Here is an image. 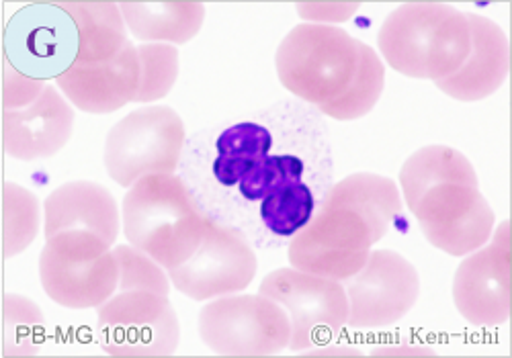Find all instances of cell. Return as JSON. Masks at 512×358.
<instances>
[{
    "mask_svg": "<svg viewBox=\"0 0 512 358\" xmlns=\"http://www.w3.org/2000/svg\"><path fill=\"white\" fill-rule=\"evenodd\" d=\"M3 50L5 62L19 74L52 82L78 62V25L60 3L27 5L7 21Z\"/></svg>",
    "mask_w": 512,
    "mask_h": 358,
    "instance_id": "cell-8",
    "label": "cell"
},
{
    "mask_svg": "<svg viewBox=\"0 0 512 358\" xmlns=\"http://www.w3.org/2000/svg\"><path fill=\"white\" fill-rule=\"evenodd\" d=\"M185 123L164 105L125 115L105 140L103 162L119 187L130 189L152 174H175L185 150Z\"/></svg>",
    "mask_w": 512,
    "mask_h": 358,
    "instance_id": "cell-6",
    "label": "cell"
},
{
    "mask_svg": "<svg viewBox=\"0 0 512 358\" xmlns=\"http://www.w3.org/2000/svg\"><path fill=\"white\" fill-rule=\"evenodd\" d=\"M39 279L48 297L68 309L101 307L119 287L111 246L93 232H62L39 254Z\"/></svg>",
    "mask_w": 512,
    "mask_h": 358,
    "instance_id": "cell-5",
    "label": "cell"
},
{
    "mask_svg": "<svg viewBox=\"0 0 512 358\" xmlns=\"http://www.w3.org/2000/svg\"><path fill=\"white\" fill-rule=\"evenodd\" d=\"M5 150L11 158L33 162L56 156L72 138L74 111L58 93L46 84L33 103L9 109L3 115Z\"/></svg>",
    "mask_w": 512,
    "mask_h": 358,
    "instance_id": "cell-17",
    "label": "cell"
},
{
    "mask_svg": "<svg viewBox=\"0 0 512 358\" xmlns=\"http://www.w3.org/2000/svg\"><path fill=\"white\" fill-rule=\"evenodd\" d=\"M99 309V340L119 358H158L175 354L181 342L177 311L166 295L119 291Z\"/></svg>",
    "mask_w": 512,
    "mask_h": 358,
    "instance_id": "cell-9",
    "label": "cell"
},
{
    "mask_svg": "<svg viewBox=\"0 0 512 358\" xmlns=\"http://www.w3.org/2000/svg\"><path fill=\"white\" fill-rule=\"evenodd\" d=\"M125 27L146 43H187L203 27L201 3H121Z\"/></svg>",
    "mask_w": 512,
    "mask_h": 358,
    "instance_id": "cell-21",
    "label": "cell"
},
{
    "mask_svg": "<svg viewBox=\"0 0 512 358\" xmlns=\"http://www.w3.org/2000/svg\"><path fill=\"white\" fill-rule=\"evenodd\" d=\"M80 33L78 62L95 64L115 58L127 41L125 21L115 3H60Z\"/></svg>",
    "mask_w": 512,
    "mask_h": 358,
    "instance_id": "cell-23",
    "label": "cell"
},
{
    "mask_svg": "<svg viewBox=\"0 0 512 358\" xmlns=\"http://www.w3.org/2000/svg\"><path fill=\"white\" fill-rule=\"evenodd\" d=\"M181 178L209 219L252 244H279L308 226L330 189L326 129L314 111L285 103L199 131L185 142Z\"/></svg>",
    "mask_w": 512,
    "mask_h": 358,
    "instance_id": "cell-1",
    "label": "cell"
},
{
    "mask_svg": "<svg viewBox=\"0 0 512 358\" xmlns=\"http://www.w3.org/2000/svg\"><path fill=\"white\" fill-rule=\"evenodd\" d=\"M46 338L41 307L17 293L5 295V356H33Z\"/></svg>",
    "mask_w": 512,
    "mask_h": 358,
    "instance_id": "cell-25",
    "label": "cell"
},
{
    "mask_svg": "<svg viewBox=\"0 0 512 358\" xmlns=\"http://www.w3.org/2000/svg\"><path fill=\"white\" fill-rule=\"evenodd\" d=\"M402 195L388 176L357 172L332 185L320 203V211L347 209L359 215L371 234L373 244L388 234L402 213Z\"/></svg>",
    "mask_w": 512,
    "mask_h": 358,
    "instance_id": "cell-20",
    "label": "cell"
},
{
    "mask_svg": "<svg viewBox=\"0 0 512 358\" xmlns=\"http://www.w3.org/2000/svg\"><path fill=\"white\" fill-rule=\"evenodd\" d=\"M199 336L220 356L259 358L289 348L291 324L285 309L261 293L226 295L201 309Z\"/></svg>",
    "mask_w": 512,
    "mask_h": 358,
    "instance_id": "cell-7",
    "label": "cell"
},
{
    "mask_svg": "<svg viewBox=\"0 0 512 358\" xmlns=\"http://www.w3.org/2000/svg\"><path fill=\"white\" fill-rule=\"evenodd\" d=\"M64 97L84 113L107 115L134 103L140 88L138 48L127 41L123 50L107 60L84 64L76 62L72 70L56 80Z\"/></svg>",
    "mask_w": 512,
    "mask_h": 358,
    "instance_id": "cell-16",
    "label": "cell"
},
{
    "mask_svg": "<svg viewBox=\"0 0 512 358\" xmlns=\"http://www.w3.org/2000/svg\"><path fill=\"white\" fill-rule=\"evenodd\" d=\"M46 240L62 232H93L109 246L119 236V207L103 185L72 181L58 187L44 203Z\"/></svg>",
    "mask_w": 512,
    "mask_h": 358,
    "instance_id": "cell-19",
    "label": "cell"
},
{
    "mask_svg": "<svg viewBox=\"0 0 512 358\" xmlns=\"http://www.w3.org/2000/svg\"><path fill=\"white\" fill-rule=\"evenodd\" d=\"M365 221L347 209L318 211L289 242V262L302 273L347 281L365 266L371 254Z\"/></svg>",
    "mask_w": 512,
    "mask_h": 358,
    "instance_id": "cell-13",
    "label": "cell"
},
{
    "mask_svg": "<svg viewBox=\"0 0 512 358\" xmlns=\"http://www.w3.org/2000/svg\"><path fill=\"white\" fill-rule=\"evenodd\" d=\"M472 48L461 68L435 82L439 91L461 103H476L494 95L504 84L510 66L506 33L488 17L467 13Z\"/></svg>",
    "mask_w": 512,
    "mask_h": 358,
    "instance_id": "cell-18",
    "label": "cell"
},
{
    "mask_svg": "<svg viewBox=\"0 0 512 358\" xmlns=\"http://www.w3.org/2000/svg\"><path fill=\"white\" fill-rule=\"evenodd\" d=\"M37 232V197L15 183H5V256L11 258L27 250L37 238Z\"/></svg>",
    "mask_w": 512,
    "mask_h": 358,
    "instance_id": "cell-27",
    "label": "cell"
},
{
    "mask_svg": "<svg viewBox=\"0 0 512 358\" xmlns=\"http://www.w3.org/2000/svg\"><path fill=\"white\" fill-rule=\"evenodd\" d=\"M259 260L252 244L232 228L207 217L199 248L183 264L168 268L170 283L193 301L236 295L250 287Z\"/></svg>",
    "mask_w": 512,
    "mask_h": 358,
    "instance_id": "cell-11",
    "label": "cell"
},
{
    "mask_svg": "<svg viewBox=\"0 0 512 358\" xmlns=\"http://www.w3.org/2000/svg\"><path fill=\"white\" fill-rule=\"evenodd\" d=\"M383 84H386V66L377 52L361 41V60L349 88L338 99L320 105L318 111L336 121L361 119L381 99Z\"/></svg>",
    "mask_w": 512,
    "mask_h": 358,
    "instance_id": "cell-24",
    "label": "cell"
},
{
    "mask_svg": "<svg viewBox=\"0 0 512 358\" xmlns=\"http://www.w3.org/2000/svg\"><path fill=\"white\" fill-rule=\"evenodd\" d=\"M113 254L119 266V291H152L168 297L170 277L152 256L132 244L115 246Z\"/></svg>",
    "mask_w": 512,
    "mask_h": 358,
    "instance_id": "cell-28",
    "label": "cell"
},
{
    "mask_svg": "<svg viewBox=\"0 0 512 358\" xmlns=\"http://www.w3.org/2000/svg\"><path fill=\"white\" fill-rule=\"evenodd\" d=\"M447 181H461L478 185V174L461 152L449 146H426L414 152L400 170L402 197L408 209L435 185Z\"/></svg>",
    "mask_w": 512,
    "mask_h": 358,
    "instance_id": "cell-22",
    "label": "cell"
},
{
    "mask_svg": "<svg viewBox=\"0 0 512 358\" xmlns=\"http://www.w3.org/2000/svg\"><path fill=\"white\" fill-rule=\"evenodd\" d=\"M457 311L472 326H502L510 316V236L508 221L496 230L494 242L467 254L453 279Z\"/></svg>",
    "mask_w": 512,
    "mask_h": 358,
    "instance_id": "cell-15",
    "label": "cell"
},
{
    "mask_svg": "<svg viewBox=\"0 0 512 358\" xmlns=\"http://www.w3.org/2000/svg\"><path fill=\"white\" fill-rule=\"evenodd\" d=\"M46 82H39L33 78H27L13 70L5 62V82H3V107L5 111L9 109H19L29 103H33L41 93H44Z\"/></svg>",
    "mask_w": 512,
    "mask_h": 358,
    "instance_id": "cell-29",
    "label": "cell"
},
{
    "mask_svg": "<svg viewBox=\"0 0 512 358\" xmlns=\"http://www.w3.org/2000/svg\"><path fill=\"white\" fill-rule=\"evenodd\" d=\"M140 88L134 103L164 99L179 78V50L168 43H144L138 48Z\"/></svg>",
    "mask_w": 512,
    "mask_h": 358,
    "instance_id": "cell-26",
    "label": "cell"
},
{
    "mask_svg": "<svg viewBox=\"0 0 512 358\" xmlns=\"http://www.w3.org/2000/svg\"><path fill=\"white\" fill-rule=\"evenodd\" d=\"M361 60V41L334 25L304 23L293 27L275 56L281 84L310 105L343 95Z\"/></svg>",
    "mask_w": 512,
    "mask_h": 358,
    "instance_id": "cell-4",
    "label": "cell"
},
{
    "mask_svg": "<svg viewBox=\"0 0 512 358\" xmlns=\"http://www.w3.org/2000/svg\"><path fill=\"white\" fill-rule=\"evenodd\" d=\"M377 46L396 72L439 82L455 74L472 48L467 13L443 3H408L383 21Z\"/></svg>",
    "mask_w": 512,
    "mask_h": 358,
    "instance_id": "cell-3",
    "label": "cell"
},
{
    "mask_svg": "<svg viewBox=\"0 0 512 358\" xmlns=\"http://www.w3.org/2000/svg\"><path fill=\"white\" fill-rule=\"evenodd\" d=\"M207 215L181 176L152 174L130 187L121 205L123 234L166 271L189 260L205 234Z\"/></svg>",
    "mask_w": 512,
    "mask_h": 358,
    "instance_id": "cell-2",
    "label": "cell"
},
{
    "mask_svg": "<svg viewBox=\"0 0 512 358\" xmlns=\"http://www.w3.org/2000/svg\"><path fill=\"white\" fill-rule=\"evenodd\" d=\"M410 211L424 238L449 256H467L480 250L494 230V211L480 187L461 181L431 187Z\"/></svg>",
    "mask_w": 512,
    "mask_h": 358,
    "instance_id": "cell-12",
    "label": "cell"
},
{
    "mask_svg": "<svg viewBox=\"0 0 512 358\" xmlns=\"http://www.w3.org/2000/svg\"><path fill=\"white\" fill-rule=\"evenodd\" d=\"M259 293L285 309L293 352L324 346L347 326L349 299L340 281L302 273L293 266L277 268L263 279Z\"/></svg>",
    "mask_w": 512,
    "mask_h": 358,
    "instance_id": "cell-10",
    "label": "cell"
},
{
    "mask_svg": "<svg viewBox=\"0 0 512 358\" xmlns=\"http://www.w3.org/2000/svg\"><path fill=\"white\" fill-rule=\"evenodd\" d=\"M349 320L355 330H377L400 322L420 295L414 264L398 252L375 250L357 275L347 279Z\"/></svg>",
    "mask_w": 512,
    "mask_h": 358,
    "instance_id": "cell-14",
    "label": "cell"
},
{
    "mask_svg": "<svg viewBox=\"0 0 512 358\" xmlns=\"http://www.w3.org/2000/svg\"><path fill=\"white\" fill-rule=\"evenodd\" d=\"M359 5H336V3H320V5H297V11L314 25H330L349 21L357 13Z\"/></svg>",
    "mask_w": 512,
    "mask_h": 358,
    "instance_id": "cell-30",
    "label": "cell"
}]
</instances>
